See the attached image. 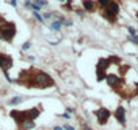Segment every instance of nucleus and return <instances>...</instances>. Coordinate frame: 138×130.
Returning <instances> with one entry per match:
<instances>
[{
    "instance_id": "nucleus-28",
    "label": "nucleus",
    "mask_w": 138,
    "mask_h": 130,
    "mask_svg": "<svg viewBox=\"0 0 138 130\" xmlns=\"http://www.w3.org/2000/svg\"><path fill=\"white\" fill-rule=\"evenodd\" d=\"M137 16H138V14H137Z\"/></svg>"
},
{
    "instance_id": "nucleus-1",
    "label": "nucleus",
    "mask_w": 138,
    "mask_h": 130,
    "mask_svg": "<svg viewBox=\"0 0 138 130\" xmlns=\"http://www.w3.org/2000/svg\"><path fill=\"white\" fill-rule=\"evenodd\" d=\"M16 34V26L14 25L12 22H3L2 25H0V35H2V38L11 42V41L14 39Z\"/></svg>"
},
{
    "instance_id": "nucleus-19",
    "label": "nucleus",
    "mask_w": 138,
    "mask_h": 130,
    "mask_svg": "<svg viewBox=\"0 0 138 130\" xmlns=\"http://www.w3.org/2000/svg\"><path fill=\"white\" fill-rule=\"evenodd\" d=\"M62 127H64L65 130H75V127H72L70 125H64Z\"/></svg>"
},
{
    "instance_id": "nucleus-13",
    "label": "nucleus",
    "mask_w": 138,
    "mask_h": 130,
    "mask_svg": "<svg viewBox=\"0 0 138 130\" xmlns=\"http://www.w3.org/2000/svg\"><path fill=\"white\" fill-rule=\"evenodd\" d=\"M110 2H111V0H98V3H99L103 8H104V7H107V5L110 4Z\"/></svg>"
},
{
    "instance_id": "nucleus-15",
    "label": "nucleus",
    "mask_w": 138,
    "mask_h": 130,
    "mask_svg": "<svg viewBox=\"0 0 138 130\" xmlns=\"http://www.w3.org/2000/svg\"><path fill=\"white\" fill-rule=\"evenodd\" d=\"M35 4L39 5V7H43V5L47 4V2H46V0H35Z\"/></svg>"
},
{
    "instance_id": "nucleus-12",
    "label": "nucleus",
    "mask_w": 138,
    "mask_h": 130,
    "mask_svg": "<svg viewBox=\"0 0 138 130\" xmlns=\"http://www.w3.org/2000/svg\"><path fill=\"white\" fill-rule=\"evenodd\" d=\"M22 100H23L22 98H19V96H15L14 99H11V100H10V104H19V103L22 102Z\"/></svg>"
},
{
    "instance_id": "nucleus-14",
    "label": "nucleus",
    "mask_w": 138,
    "mask_h": 130,
    "mask_svg": "<svg viewBox=\"0 0 138 130\" xmlns=\"http://www.w3.org/2000/svg\"><path fill=\"white\" fill-rule=\"evenodd\" d=\"M33 15L35 16V18H37V20L38 22H41V23H43V16H41L38 12H35V11H34V12H33Z\"/></svg>"
},
{
    "instance_id": "nucleus-4",
    "label": "nucleus",
    "mask_w": 138,
    "mask_h": 130,
    "mask_svg": "<svg viewBox=\"0 0 138 130\" xmlns=\"http://www.w3.org/2000/svg\"><path fill=\"white\" fill-rule=\"evenodd\" d=\"M95 115H96L98 122L100 123V125H106L107 121H108V118L111 117V113H110V111L107 110V109L101 107V109H99V110L95 111Z\"/></svg>"
},
{
    "instance_id": "nucleus-24",
    "label": "nucleus",
    "mask_w": 138,
    "mask_h": 130,
    "mask_svg": "<svg viewBox=\"0 0 138 130\" xmlns=\"http://www.w3.org/2000/svg\"><path fill=\"white\" fill-rule=\"evenodd\" d=\"M62 117H64V118H67V119H69V118H70L69 114H62Z\"/></svg>"
},
{
    "instance_id": "nucleus-21",
    "label": "nucleus",
    "mask_w": 138,
    "mask_h": 130,
    "mask_svg": "<svg viewBox=\"0 0 138 130\" xmlns=\"http://www.w3.org/2000/svg\"><path fill=\"white\" fill-rule=\"evenodd\" d=\"M43 18H46V19H49V18H52V14H50V12H46V14L43 15Z\"/></svg>"
},
{
    "instance_id": "nucleus-25",
    "label": "nucleus",
    "mask_w": 138,
    "mask_h": 130,
    "mask_svg": "<svg viewBox=\"0 0 138 130\" xmlns=\"http://www.w3.org/2000/svg\"><path fill=\"white\" fill-rule=\"evenodd\" d=\"M11 4H12L14 7H16V0H11Z\"/></svg>"
},
{
    "instance_id": "nucleus-22",
    "label": "nucleus",
    "mask_w": 138,
    "mask_h": 130,
    "mask_svg": "<svg viewBox=\"0 0 138 130\" xmlns=\"http://www.w3.org/2000/svg\"><path fill=\"white\" fill-rule=\"evenodd\" d=\"M53 130H64V127H61V126H56Z\"/></svg>"
},
{
    "instance_id": "nucleus-18",
    "label": "nucleus",
    "mask_w": 138,
    "mask_h": 130,
    "mask_svg": "<svg viewBox=\"0 0 138 130\" xmlns=\"http://www.w3.org/2000/svg\"><path fill=\"white\" fill-rule=\"evenodd\" d=\"M30 46H31V44H30V42H25V45L22 46V49H23V50H27Z\"/></svg>"
},
{
    "instance_id": "nucleus-17",
    "label": "nucleus",
    "mask_w": 138,
    "mask_h": 130,
    "mask_svg": "<svg viewBox=\"0 0 138 130\" xmlns=\"http://www.w3.org/2000/svg\"><path fill=\"white\" fill-rule=\"evenodd\" d=\"M127 39L130 41V42H134L135 45H138V37H135V35H134V37H129Z\"/></svg>"
},
{
    "instance_id": "nucleus-27",
    "label": "nucleus",
    "mask_w": 138,
    "mask_h": 130,
    "mask_svg": "<svg viewBox=\"0 0 138 130\" xmlns=\"http://www.w3.org/2000/svg\"><path fill=\"white\" fill-rule=\"evenodd\" d=\"M58 2H62V3H64V2H65V0H58Z\"/></svg>"
},
{
    "instance_id": "nucleus-20",
    "label": "nucleus",
    "mask_w": 138,
    "mask_h": 130,
    "mask_svg": "<svg viewBox=\"0 0 138 130\" xmlns=\"http://www.w3.org/2000/svg\"><path fill=\"white\" fill-rule=\"evenodd\" d=\"M64 25H65V26H72V20H65Z\"/></svg>"
},
{
    "instance_id": "nucleus-16",
    "label": "nucleus",
    "mask_w": 138,
    "mask_h": 130,
    "mask_svg": "<svg viewBox=\"0 0 138 130\" xmlns=\"http://www.w3.org/2000/svg\"><path fill=\"white\" fill-rule=\"evenodd\" d=\"M129 30V34H130V37H134V35L137 34V31H135V28H133V27H129L127 28Z\"/></svg>"
},
{
    "instance_id": "nucleus-6",
    "label": "nucleus",
    "mask_w": 138,
    "mask_h": 130,
    "mask_svg": "<svg viewBox=\"0 0 138 130\" xmlns=\"http://www.w3.org/2000/svg\"><path fill=\"white\" fill-rule=\"evenodd\" d=\"M106 81H107V84H108L110 87H118L119 85V83H121V79L118 77V76L115 75H108V76H106Z\"/></svg>"
},
{
    "instance_id": "nucleus-23",
    "label": "nucleus",
    "mask_w": 138,
    "mask_h": 130,
    "mask_svg": "<svg viewBox=\"0 0 138 130\" xmlns=\"http://www.w3.org/2000/svg\"><path fill=\"white\" fill-rule=\"evenodd\" d=\"M67 111H68V114H70V113H73V109H70V107H68V109H67Z\"/></svg>"
},
{
    "instance_id": "nucleus-8",
    "label": "nucleus",
    "mask_w": 138,
    "mask_h": 130,
    "mask_svg": "<svg viewBox=\"0 0 138 130\" xmlns=\"http://www.w3.org/2000/svg\"><path fill=\"white\" fill-rule=\"evenodd\" d=\"M101 14H103V16L106 18V19H108L111 23H114V22H115V19H117V15L115 14H112L111 12V11L108 10V8H103V12H101Z\"/></svg>"
},
{
    "instance_id": "nucleus-7",
    "label": "nucleus",
    "mask_w": 138,
    "mask_h": 130,
    "mask_svg": "<svg viewBox=\"0 0 138 130\" xmlns=\"http://www.w3.org/2000/svg\"><path fill=\"white\" fill-rule=\"evenodd\" d=\"M83 5L88 12H93V11L96 10V3H95V0H83Z\"/></svg>"
},
{
    "instance_id": "nucleus-11",
    "label": "nucleus",
    "mask_w": 138,
    "mask_h": 130,
    "mask_svg": "<svg viewBox=\"0 0 138 130\" xmlns=\"http://www.w3.org/2000/svg\"><path fill=\"white\" fill-rule=\"evenodd\" d=\"M62 26V23L60 22V20H54V22H52V25H50V28L52 30H60Z\"/></svg>"
},
{
    "instance_id": "nucleus-2",
    "label": "nucleus",
    "mask_w": 138,
    "mask_h": 130,
    "mask_svg": "<svg viewBox=\"0 0 138 130\" xmlns=\"http://www.w3.org/2000/svg\"><path fill=\"white\" fill-rule=\"evenodd\" d=\"M14 61H12V57L8 56V54H4V53H0V69L4 72L5 75V79L8 81H11L10 76H8V69L12 68Z\"/></svg>"
},
{
    "instance_id": "nucleus-9",
    "label": "nucleus",
    "mask_w": 138,
    "mask_h": 130,
    "mask_svg": "<svg viewBox=\"0 0 138 130\" xmlns=\"http://www.w3.org/2000/svg\"><path fill=\"white\" fill-rule=\"evenodd\" d=\"M18 127H19V130H30V129L35 127V123H34V121H25L20 125H18Z\"/></svg>"
},
{
    "instance_id": "nucleus-26",
    "label": "nucleus",
    "mask_w": 138,
    "mask_h": 130,
    "mask_svg": "<svg viewBox=\"0 0 138 130\" xmlns=\"http://www.w3.org/2000/svg\"><path fill=\"white\" fill-rule=\"evenodd\" d=\"M83 129H84V130H91V127H88L87 125H84V126H83Z\"/></svg>"
},
{
    "instance_id": "nucleus-10",
    "label": "nucleus",
    "mask_w": 138,
    "mask_h": 130,
    "mask_svg": "<svg viewBox=\"0 0 138 130\" xmlns=\"http://www.w3.org/2000/svg\"><path fill=\"white\" fill-rule=\"evenodd\" d=\"M106 8H108L112 14H115V15H118V12H119V5H118V3L117 2H114V0H111L110 2V4L107 5Z\"/></svg>"
},
{
    "instance_id": "nucleus-5",
    "label": "nucleus",
    "mask_w": 138,
    "mask_h": 130,
    "mask_svg": "<svg viewBox=\"0 0 138 130\" xmlns=\"http://www.w3.org/2000/svg\"><path fill=\"white\" fill-rule=\"evenodd\" d=\"M114 115H115L117 121H118L119 123H121V125H123V126H125V123H126V110L122 107V106H119V107L115 110Z\"/></svg>"
},
{
    "instance_id": "nucleus-3",
    "label": "nucleus",
    "mask_w": 138,
    "mask_h": 130,
    "mask_svg": "<svg viewBox=\"0 0 138 130\" xmlns=\"http://www.w3.org/2000/svg\"><path fill=\"white\" fill-rule=\"evenodd\" d=\"M108 65H110V60H104V58H101V60L98 62V65H96V75H98V80L99 81L106 79V69L108 68Z\"/></svg>"
}]
</instances>
